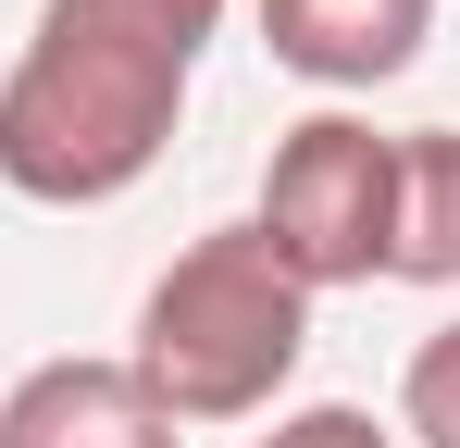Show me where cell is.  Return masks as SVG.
I'll return each instance as SVG.
<instances>
[{
  "instance_id": "6da1fadb",
  "label": "cell",
  "mask_w": 460,
  "mask_h": 448,
  "mask_svg": "<svg viewBox=\"0 0 460 448\" xmlns=\"http://www.w3.org/2000/svg\"><path fill=\"white\" fill-rule=\"evenodd\" d=\"M225 0H38V38L0 75V187L38 212H100L174 149L187 75Z\"/></svg>"
},
{
  "instance_id": "7a4b0ae2",
  "label": "cell",
  "mask_w": 460,
  "mask_h": 448,
  "mask_svg": "<svg viewBox=\"0 0 460 448\" xmlns=\"http://www.w3.org/2000/svg\"><path fill=\"white\" fill-rule=\"evenodd\" d=\"M299 349H311V287L261 249V224H212L150 274L125 373L162 399V424H249L287 399Z\"/></svg>"
},
{
  "instance_id": "3957f363",
  "label": "cell",
  "mask_w": 460,
  "mask_h": 448,
  "mask_svg": "<svg viewBox=\"0 0 460 448\" xmlns=\"http://www.w3.org/2000/svg\"><path fill=\"white\" fill-rule=\"evenodd\" d=\"M385 212H398V138H374L361 112H311V125L274 138L249 224H261V249L323 299V287H374L385 274Z\"/></svg>"
},
{
  "instance_id": "277c9868",
  "label": "cell",
  "mask_w": 460,
  "mask_h": 448,
  "mask_svg": "<svg viewBox=\"0 0 460 448\" xmlns=\"http://www.w3.org/2000/svg\"><path fill=\"white\" fill-rule=\"evenodd\" d=\"M0 448H187L125 362H38L0 386Z\"/></svg>"
},
{
  "instance_id": "5b68a950",
  "label": "cell",
  "mask_w": 460,
  "mask_h": 448,
  "mask_svg": "<svg viewBox=\"0 0 460 448\" xmlns=\"http://www.w3.org/2000/svg\"><path fill=\"white\" fill-rule=\"evenodd\" d=\"M436 38V0H261V50L311 87H385V75L423 63Z\"/></svg>"
},
{
  "instance_id": "8992f818",
  "label": "cell",
  "mask_w": 460,
  "mask_h": 448,
  "mask_svg": "<svg viewBox=\"0 0 460 448\" xmlns=\"http://www.w3.org/2000/svg\"><path fill=\"white\" fill-rule=\"evenodd\" d=\"M385 287H460V125H411L398 138Z\"/></svg>"
},
{
  "instance_id": "52a82bcc",
  "label": "cell",
  "mask_w": 460,
  "mask_h": 448,
  "mask_svg": "<svg viewBox=\"0 0 460 448\" xmlns=\"http://www.w3.org/2000/svg\"><path fill=\"white\" fill-rule=\"evenodd\" d=\"M398 436L460 448V324H436V336L411 349V373H398Z\"/></svg>"
},
{
  "instance_id": "ba28073f",
  "label": "cell",
  "mask_w": 460,
  "mask_h": 448,
  "mask_svg": "<svg viewBox=\"0 0 460 448\" xmlns=\"http://www.w3.org/2000/svg\"><path fill=\"white\" fill-rule=\"evenodd\" d=\"M249 448H398V436L349 399H311V411H274V436H249Z\"/></svg>"
}]
</instances>
